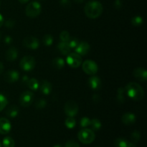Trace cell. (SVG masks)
<instances>
[{"label":"cell","instance_id":"e0dca14e","mask_svg":"<svg viewBox=\"0 0 147 147\" xmlns=\"http://www.w3.org/2000/svg\"><path fill=\"white\" fill-rule=\"evenodd\" d=\"M114 145L116 147H136V144L130 142L123 138H118L115 140Z\"/></svg>","mask_w":147,"mask_h":147},{"label":"cell","instance_id":"3957f363","mask_svg":"<svg viewBox=\"0 0 147 147\" xmlns=\"http://www.w3.org/2000/svg\"><path fill=\"white\" fill-rule=\"evenodd\" d=\"M78 137L81 143L85 144H89L95 140L96 135H95L93 131L88 129H84L79 131Z\"/></svg>","mask_w":147,"mask_h":147},{"label":"cell","instance_id":"7bdbcfd3","mask_svg":"<svg viewBox=\"0 0 147 147\" xmlns=\"http://www.w3.org/2000/svg\"><path fill=\"white\" fill-rule=\"evenodd\" d=\"M75 1H76V3H79V4H81V3H83V1H84V0H74Z\"/></svg>","mask_w":147,"mask_h":147},{"label":"cell","instance_id":"b9f144b4","mask_svg":"<svg viewBox=\"0 0 147 147\" xmlns=\"http://www.w3.org/2000/svg\"><path fill=\"white\" fill-rule=\"evenodd\" d=\"M29 0H19V1H20L21 4H26L27 2H28Z\"/></svg>","mask_w":147,"mask_h":147},{"label":"cell","instance_id":"836d02e7","mask_svg":"<svg viewBox=\"0 0 147 147\" xmlns=\"http://www.w3.org/2000/svg\"><path fill=\"white\" fill-rule=\"evenodd\" d=\"M125 92V89L123 88H120L118 90V100L120 102H123L125 100L124 97H123V93Z\"/></svg>","mask_w":147,"mask_h":147},{"label":"cell","instance_id":"bcb514c9","mask_svg":"<svg viewBox=\"0 0 147 147\" xmlns=\"http://www.w3.org/2000/svg\"><path fill=\"white\" fill-rule=\"evenodd\" d=\"M0 147H2V146H1V143H0Z\"/></svg>","mask_w":147,"mask_h":147},{"label":"cell","instance_id":"83f0119b","mask_svg":"<svg viewBox=\"0 0 147 147\" xmlns=\"http://www.w3.org/2000/svg\"><path fill=\"white\" fill-rule=\"evenodd\" d=\"M43 43L46 46H50L53 43V37L50 34H45L43 37Z\"/></svg>","mask_w":147,"mask_h":147},{"label":"cell","instance_id":"9c48e42d","mask_svg":"<svg viewBox=\"0 0 147 147\" xmlns=\"http://www.w3.org/2000/svg\"><path fill=\"white\" fill-rule=\"evenodd\" d=\"M33 96L34 94L30 90H26L23 92L20 97V103L23 107H28L32 104L33 100Z\"/></svg>","mask_w":147,"mask_h":147},{"label":"cell","instance_id":"2e32d148","mask_svg":"<svg viewBox=\"0 0 147 147\" xmlns=\"http://www.w3.org/2000/svg\"><path fill=\"white\" fill-rule=\"evenodd\" d=\"M88 85L90 88L94 90H98L101 88V81L98 76H93L88 80Z\"/></svg>","mask_w":147,"mask_h":147},{"label":"cell","instance_id":"277c9868","mask_svg":"<svg viewBox=\"0 0 147 147\" xmlns=\"http://www.w3.org/2000/svg\"><path fill=\"white\" fill-rule=\"evenodd\" d=\"M42 11V7L37 1H32L27 4L25 9L26 15L30 18H35L38 17Z\"/></svg>","mask_w":147,"mask_h":147},{"label":"cell","instance_id":"ba28073f","mask_svg":"<svg viewBox=\"0 0 147 147\" xmlns=\"http://www.w3.org/2000/svg\"><path fill=\"white\" fill-rule=\"evenodd\" d=\"M83 70L88 75H94L96 74L98 70V65L93 60H88L84 61L83 63Z\"/></svg>","mask_w":147,"mask_h":147},{"label":"cell","instance_id":"52a82bcc","mask_svg":"<svg viewBox=\"0 0 147 147\" xmlns=\"http://www.w3.org/2000/svg\"><path fill=\"white\" fill-rule=\"evenodd\" d=\"M65 113L69 117H74L78 112V105L73 100H69L65 105Z\"/></svg>","mask_w":147,"mask_h":147},{"label":"cell","instance_id":"ffe728a7","mask_svg":"<svg viewBox=\"0 0 147 147\" xmlns=\"http://www.w3.org/2000/svg\"><path fill=\"white\" fill-rule=\"evenodd\" d=\"M57 48L60 50V53L64 55H68L70 53V50H71V47H70L67 42H60L57 45Z\"/></svg>","mask_w":147,"mask_h":147},{"label":"cell","instance_id":"7c38bea8","mask_svg":"<svg viewBox=\"0 0 147 147\" xmlns=\"http://www.w3.org/2000/svg\"><path fill=\"white\" fill-rule=\"evenodd\" d=\"M11 123L6 118L0 119V134H7L11 131Z\"/></svg>","mask_w":147,"mask_h":147},{"label":"cell","instance_id":"e575fe53","mask_svg":"<svg viewBox=\"0 0 147 147\" xmlns=\"http://www.w3.org/2000/svg\"><path fill=\"white\" fill-rule=\"evenodd\" d=\"M67 43H68L71 48H76L78 45L79 41L77 38H72L67 41Z\"/></svg>","mask_w":147,"mask_h":147},{"label":"cell","instance_id":"60d3db41","mask_svg":"<svg viewBox=\"0 0 147 147\" xmlns=\"http://www.w3.org/2000/svg\"><path fill=\"white\" fill-rule=\"evenodd\" d=\"M3 70H4V65H3V64L1 62H0V74L2 73Z\"/></svg>","mask_w":147,"mask_h":147},{"label":"cell","instance_id":"9a60e30c","mask_svg":"<svg viewBox=\"0 0 147 147\" xmlns=\"http://www.w3.org/2000/svg\"><path fill=\"white\" fill-rule=\"evenodd\" d=\"M134 76L141 81H146L147 79V72L142 67H137L134 70Z\"/></svg>","mask_w":147,"mask_h":147},{"label":"cell","instance_id":"ab89813d","mask_svg":"<svg viewBox=\"0 0 147 147\" xmlns=\"http://www.w3.org/2000/svg\"><path fill=\"white\" fill-rule=\"evenodd\" d=\"M3 24H4V18H3L2 15L0 14V27H1Z\"/></svg>","mask_w":147,"mask_h":147},{"label":"cell","instance_id":"d590c367","mask_svg":"<svg viewBox=\"0 0 147 147\" xmlns=\"http://www.w3.org/2000/svg\"><path fill=\"white\" fill-rule=\"evenodd\" d=\"M65 147H80L78 144L76 142L73 140H70L65 144Z\"/></svg>","mask_w":147,"mask_h":147},{"label":"cell","instance_id":"44dd1931","mask_svg":"<svg viewBox=\"0 0 147 147\" xmlns=\"http://www.w3.org/2000/svg\"><path fill=\"white\" fill-rule=\"evenodd\" d=\"M19 108L17 106H11L8 108L6 111V114L8 117L14 118L18 115Z\"/></svg>","mask_w":147,"mask_h":147},{"label":"cell","instance_id":"d6a6232c","mask_svg":"<svg viewBox=\"0 0 147 147\" xmlns=\"http://www.w3.org/2000/svg\"><path fill=\"white\" fill-rule=\"evenodd\" d=\"M47 105V102H46L45 100L44 99H40V100H37L35 103V107L37 109H44L45 107Z\"/></svg>","mask_w":147,"mask_h":147},{"label":"cell","instance_id":"8992f818","mask_svg":"<svg viewBox=\"0 0 147 147\" xmlns=\"http://www.w3.org/2000/svg\"><path fill=\"white\" fill-rule=\"evenodd\" d=\"M66 61L70 67H73V68H77L81 65L82 57L78 53H73L67 55Z\"/></svg>","mask_w":147,"mask_h":147},{"label":"cell","instance_id":"4316f807","mask_svg":"<svg viewBox=\"0 0 147 147\" xmlns=\"http://www.w3.org/2000/svg\"><path fill=\"white\" fill-rule=\"evenodd\" d=\"M131 24L135 27H139L143 24V18L140 16L134 17L131 20Z\"/></svg>","mask_w":147,"mask_h":147},{"label":"cell","instance_id":"cb8c5ba5","mask_svg":"<svg viewBox=\"0 0 147 147\" xmlns=\"http://www.w3.org/2000/svg\"><path fill=\"white\" fill-rule=\"evenodd\" d=\"M2 145L4 147H14L15 142L12 138L10 136H7L3 139Z\"/></svg>","mask_w":147,"mask_h":147},{"label":"cell","instance_id":"8fae6325","mask_svg":"<svg viewBox=\"0 0 147 147\" xmlns=\"http://www.w3.org/2000/svg\"><path fill=\"white\" fill-rule=\"evenodd\" d=\"M75 49H76V53L80 55V56L85 55L90 51V45L87 42H80Z\"/></svg>","mask_w":147,"mask_h":147},{"label":"cell","instance_id":"5b68a950","mask_svg":"<svg viewBox=\"0 0 147 147\" xmlns=\"http://www.w3.org/2000/svg\"><path fill=\"white\" fill-rule=\"evenodd\" d=\"M20 66L24 71H30L33 70L35 66V60L32 56H24L20 61Z\"/></svg>","mask_w":147,"mask_h":147},{"label":"cell","instance_id":"f1b7e54d","mask_svg":"<svg viewBox=\"0 0 147 147\" xmlns=\"http://www.w3.org/2000/svg\"><path fill=\"white\" fill-rule=\"evenodd\" d=\"M7 103H8V100L7 98L4 95L0 94V111H1L7 106Z\"/></svg>","mask_w":147,"mask_h":147},{"label":"cell","instance_id":"f35d334b","mask_svg":"<svg viewBox=\"0 0 147 147\" xmlns=\"http://www.w3.org/2000/svg\"><path fill=\"white\" fill-rule=\"evenodd\" d=\"M4 42H5L6 44H10V43L12 42V39H11V37H9V36H7V37H5V39H4Z\"/></svg>","mask_w":147,"mask_h":147},{"label":"cell","instance_id":"d6986e66","mask_svg":"<svg viewBox=\"0 0 147 147\" xmlns=\"http://www.w3.org/2000/svg\"><path fill=\"white\" fill-rule=\"evenodd\" d=\"M17 56H18V51L17 49L14 47H10L6 53V59L9 62H12L16 60Z\"/></svg>","mask_w":147,"mask_h":147},{"label":"cell","instance_id":"1f68e13d","mask_svg":"<svg viewBox=\"0 0 147 147\" xmlns=\"http://www.w3.org/2000/svg\"><path fill=\"white\" fill-rule=\"evenodd\" d=\"M80 126L83 128L88 127V126H90V119H88V117L82 118L81 120H80Z\"/></svg>","mask_w":147,"mask_h":147},{"label":"cell","instance_id":"ac0fdd59","mask_svg":"<svg viewBox=\"0 0 147 147\" xmlns=\"http://www.w3.org/2000/svg\"><path fill=\"white\" fill-rule=\"evenodd\" d=\"M39 87H40L41 93L44 95H49L51 93L52 89H53L51 83L47 80H42Z\"/></svg>","mask_w":147,"mask_h":147},{"label":"cell","instance_id":"30bf717a","mask_svg":"<svg viewBox=\"0 0 147 147\" xmlns=\"http://www.w3.org/2000/svg\"><path fill=\"white\" fill-rule=\"evenodd\" d=\"M23 45L25 47L32 50H36L39 47L40 42H39L38 39L34 37H27L24 39L23 40Z\"/></svg>","mask_w":147,"mask_h":147},{"label":"cell","instance_id":"6da1fadb","mask_svg":"<svg viewBox=\"0 0 147 147\" xmlns=\"http://www.w3.org/2000/svg\"><path fill=\"white\" fill-rule=\"evenodd\" d=\"M103 7L101 3L98 1H91L86 4L84 11L88 18L96 19L101 15Z\"/></svg>","mask_w":147,"mask_h":147},{"label":"cell","instance_id":"f6af8a7d","mask_svg":"<svg viewBox=\"0 0 147 147\" xmlns=\"http://www.w3.org/2000/svg\"><path fill=\"white\" fill-rule=\"evenodd\" d=\"M1 32H0V39H1Z\"/></svg>","mask_w":147,"mask_h":147},{"label":"cell","instance_id":"484cf974","mask_svg":"<svg viewBox=\"0 0 147 147\" xmlns=\"http://www.w3.org/2000/svg\"><path fill=\"white\" fill-rule=\"evenodd\" d=\"M65 125L66 127L68 128V129H73V128L76 126V121L73 117H69L67 118L65 120Z\"/></svg>","mask_w":147,"mask_h":147},{"label":"cell","instance_id":"f546056e","mask_svg":"<svg viewBox=\"0 0 147 147\" xmlns=\"http://www.w3.org/2000/svg\"><path fill=\"white\" fill-rule=\"evenodd\" d=\"M60 38L62 42H67L70 39V34L67 31H62L60 34Z\"/></svg>","mask_w":147,"mask_h":147},{"label":"cell","instance_id":"4fadbf2b","mask_svg":"<svg viewBox=\"0 0 147 147\" xmlns=\"http://www.w3.org/2000/svg\"><path fill=\"white\" fill-rule=\"evenodd\" d=\"M20 78V74L16 70H9L7 72L4 76V79L7 83H12L17 81Z\"/></svg>","mask_w":147,"mask_h":147},{"label":"cell","instance_id":"5bb4252c","mask_svg":"<svg viewBox=\"0 0 147 147\" xmlns=\"http://www.w3.org/2000/svg\"><path fill=\"white\" fill-rule=\"evenodd\" d=\"M121 120L123 123H124L125 125H126V126H131V125L134 124L135 123V121H136V116L133 113L128 112V113H124L122 116Z\"/></svg>","mask_w":147,"mask_h":147},{"label":"cell","instance_id":"7402d4cb","mask_svg":"<svg viewBox=\"0 0 147 147\" xmlns=\"http://www.w3.org/2000/svg\"><path fill=\"white\" fill-rule=\"evenodd\" d=\"M52 65L54 68L57 69V70H60L65 66V61L63 58L56 57L52 62Z\"/></svg>","mask_w":147,"mask_h":147},{"label":"cell","instance_id":"7a4b0ae2","mask_svg":"<svg viewBox=\"0 0 147 147\" xmlns=\"http://www.w3.org/2000/svg\"><path fill=\"white\" fill-rule=\"evenodd\" d=\"M125 91L127 93L128 96L134 100H141L144 96V91L143 88L136 83H129L125 87Z\"/></svg>","mask_w":147,"mask_h":147},{"label":"cell","instance_id":"d4e9b609","mask_svg":"<svg viewBox=\"0 0 147 147\" xmlns=\"http://www.w3.org/2000/svg\"><path fill=\"white\" fill-rule=\"evenodd\" d=\"M92 129L94 131H98L101 128V122L98 119H93L90 120V124Z\"/></svg>","mask_w":147,"mask_h":147},{"label":"cell","instance_id":"4dcf8cb0","mask_svg":"<svg viewBox=\"0 0 147 147\" xmlns=\"http://www.w3.org/2000/svg\"><path fill=\"white\" fill-rule=\"evenodd\" d=\"M141 138V134L138 131H134L133 133L131 134V139L132 142L136 144L139 141Z\"/></svg>","mask_w":147,"mask_h":147},{"label":"cell","instance_id":"8d00e7d4","mask_svg":"<svg viewBox=\"0 0 147 147\" xmlns=\"http://www.w3.org/2000/svg\"><path fill=\"white\" fill-rule=\"evenodd\" d=\"M60 4L64 7H69L70 6V0H60Z\"/></svg>","mask_w":147,"mask_h":147},{"label":"cell","instance_id":"603a6c76","mask_svg":"<svg viewBox=\"0 0 147 147\" xmlns=\"http://www.w3.org/2000/svg\"><path fill=\"white\" fill-rule=\"evenodd\" d=\"M27 85L28 86L29 88L32 90H37L38 89L39 86H40V84H39L38 80H37L34 78H30V80H27Z\"/></svg>","mask_w":147,"mask_h":147},{"label":"cell","instance_id":"74e56055","mask_svg":"<svg viewBox=\"0 0 147 147\" xmlns=\"http://www.w3.org/2000/svg\"><path fill=\"white\" fill-rule=\"evenodd\" d=\"M14 21H12V20H7V22H6L5 23V25L7 26V27H9V28H12L13 27H14Z\"/></svg>","mask_w":147,"mask_h":147},{"label":"cell","instance_id":"ee69618b","mask_svg":"<svg viewBox=\"0 0 147 147\" xmlns=\"http://www.w3.org/2000/svg\"><path fill=\"white\" fill-rule=\"evenodd\" d=\"M53 147H63V146L60 144H56V145H55Z\"/></svg>","mask_w":147,"mask_h":147}]
</instances>
